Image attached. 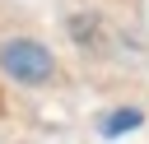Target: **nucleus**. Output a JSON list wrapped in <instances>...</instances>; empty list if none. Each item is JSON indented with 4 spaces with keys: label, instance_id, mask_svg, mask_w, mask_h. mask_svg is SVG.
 Returning a JSON list of instances; mask_svg holds the SVG:
<instances>
[{
    "label": "nucleus",
    "instance_id": "nucleus-1",
    "mask_svg": "<svg viewBox=\"0 0 149 144\" xmlns=\"http://www.w3.org/2000/svg\"><path fill=\"white\" fill-rule=\"evenodd\" d=\"M0 74L19 88H42L56 79V56L37 37H5L0 42Z\"/></svg>",
    "mask_w": 149,
    "mask_h": 144
},
{
    "label": "nucleus",
    "instance_id": "nucleus-2",
    "mask_svg": "<svg viewBox=\"0 0 149 144\" xmlns=\"http://www.w3.org/2000/svg\"><path fill=\"white\" fill-rule=\"evenodd\" d=\"M144 125V107H107L102 116H98V135L102 139H121V135H130V130H140Z\"/></svg>",
    "mask_w": 149,
    "mask_h": 144
}]
</instances>
